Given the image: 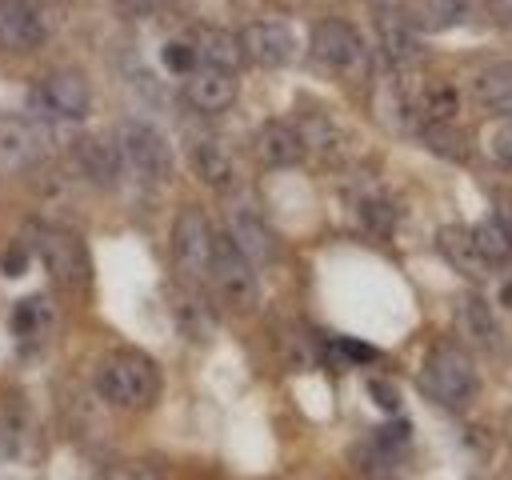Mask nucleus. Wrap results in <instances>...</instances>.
I'll return each mask as SVG.
<instances>
[{
    "label": "nucleus",
    "mask_w": 512,
    "mask_h": 480,
    "mask_svg": "<svg viewBox=\"0 0 512 480\" xmlns=\"http://www.w3.org/2000/svg\"><path fill=\"white\" fill-rule=\"evenodd\" d=\"M160 368L148 352L140 348H116L108 352L96 372H92V392L112 404V408H124V412H144L156 404L160 396Z\"/></svg>",
    "instance_id": "1"
},
{
    "label": "nucleus",
    "mask_w": 512,
    "mask_h": 480,
    "mask_svg": "<svg viewBox=\"0 0 512 480\" xmlns=\"http://www.w3.org/2000/svg\"><path fill=\"white\" fill-rule=\"evenodd\" d=\"M476 388H480V376H476V364L468 360L464 348L444 340V344H436L424 356V364H420V392L428 400H436L440 408H452V412L468 408L476 400Z\"/></svg>",
    "instance_id": "2"
},
{
    "label": "nucleus",
    "mask_w": 512,
    "mask_h": 480,
    "mask_svg": "<svg viewBox=\"0 0 512 480\" xmlns=\"http://www.w3.org/2000/svg\"><path fill=\"white\" fill-rule=\"evenodd\" d=\"M308 56L316 68H324L332 76H360L368 68V52H364L360 32L340 16H324L312 24Z\"/></svg>",
    "instance_id": "3"
},
{
    "label": "nucleus",
    "mask_w": 512,
    "mask_h": 480,
    "mask_svg": "<svg viewBox=\"0 0 512 480\" xmlns=\"http://www.w3.org/2000/svg\"><path fill=\"white\" fill-rule=\"evenodd\" d=\"M116 148H120V160H124V172H136L144 180H164L172 172V148L164 140V132L148 120H120L116 124Z\"/></svg>",
    "instance_id": "4"
},
{
    "label": "nucleus",
    "mask_w": 512,
    "mask_h": 480,
    "mask_svg": "<svg viewBox=\"0 0 512 480\" xmlns=\"http://www.w3.org/2000/svg\"><path fill=\"white\" fill-rule=\"evenodd\" d=\"M208 280L216 284V292L224 296V304L236 308V312H248V308H256V300H260L256 264H248V256H244L228 236H216V244H212Z\"/></svg>",
    "instance_id": "5"
},
{
    "label": "nucleus",
    "mask_w": 512,
    "mask_h": 480,
    "mask_svg": "<svg viewBox=\"0 0 512 480\" xmlns=\"http://www.w3.org/2000/svg\"><path fill=\"white\" fill-rule=\"evenodd\" d=\"M212 228H208V216L200 208H184L172 224V264L176 272L188 280V284H200L208 280V268H212Z\"/></svg>",
    "instance_id": "6"
},
{
    "label": "nucleus",
    "mask_w": 512,
    "mask_h": 480,
    "mask_svg": "<svg viewBox=\"0 0 512 480\" xmlns=\"http://www.w3.org/2000/svg\"><path fill=\"white\" fill-rule=\"evenodd\" d=\"M36 252H40V260H44V268H48V276L56 284H64V288H88L92 260H88V248H84V240L76 232L48 228L44 224L36 232Z\"/></svg>",
    "instance_id": "7"
},
{
    "label": "nucleus",
    "mask_w": 512,
    "mask_h": 480,
    "mask_svg": "<svg viewBox=\"0 0 512 480\" xmlns=\"http://www.w3.org/2000/svg\"><path fill=\"white\" fill-rule=\"evenodd\" d=\"M236 36H240L244 60L260 64V68H284V64H292V56H296L292 24L280 20V16H256V20H248Z\"/></svg>",
    "instance_id": "8"
},
{
    "label": "nucleus",
    "mask_w": 512,
    "mask_h": 480,
    "mask_svg": "<svg viewBox=\"0 0 512 480\" xmlns=\"http://www.w3.org/2000/svg\"><path fill=\"white\" fill-rule=\"evenodd\" d=\"M376 36H380V48H384V56H388L392 68H412V64H420V56H424V36H420V24L412 20V12H404L400 4L376 8Z\"/></svg>",
    "instance_id": "9"
},
{
    "label": "nucleus",
    "mask_w": 512,
    "mask_h": 480,
    "mask_svg": "<svg viewBox=\"0 0 512 480\" xmlns=\"http://www.w3.org/2000/svg\"><path fill=\"white\" fill-rule=\"evenodd\" d=\"M36 100L56 116V120H84L92 112V84L84 72L76 68H52L40 88H36Z\"/></svg>",
    "instance_id": "10"
},
{
    "label": "nucleus",
    "mask_w": 512,
    "mask_h": 480,
    "mask_svg": "<svg viewBox=\"0 0 512 480\" xmlns=\"http://www.w3.org/2000/svg\"><path fill=\"white\" fill-rule=\"evenodd\" d=\"M44 164V144L40 132L28 120L16 116H0V180L12 176H28Z\"/></svg>",
    "instance_id": "11"
},
{
    "label": "nucleus",
    "mask_w": 512,
    "mask_h": 480,
    "mask_svg": "<svg viewBox=\"0 0 512 480\" xmlns=\"http://www.w3.org/2000/svg\"><path fill=\"white\" fill-rule=\"evenodd\" d=\"M240 96V84H236V72H224V68H208V64H196L188 76H184V100L204 112V116H216V112H228Z\"/></svg>",
    "instance_id": "12"
},
{
    "label": "nucleus",
    "mask_w": 512,
    "mask_h": 480,
    "mask_svg": "<svg viewBox=\"0 0 512 480\" xmlns=\"http://www.w3.org/2000/svg\"><path fill=\"white\" fill-rule=\"evenodd\" d=\"M228 240L248 256V264H272L276 260V236L268 220L252 204H232L228 208Z\"/></svg>",
    "instance_id": "13"
},
{
    "label": "nucleus",
    "mask_w": 512,
    "mask_h": 480,
    "mask_svg": "<svg viewBox=\"0 0 512 480\" xmlns=\"http://www.w3.org/2000/svg\"><path fill=\"white\" fill-rule=\"evenodd\" d=\"M304 140H300V132H296V124L292 120H264L260 124V132H256V160L264 164V168H296V164H304Z\"/></svg>",
    "instance_id": "14"
},
{
    "label": "nucleus",
    "mask_w": 512,
    "mask_h": 480,
    "mask_svg": "<svg viewBox=\"0 0 512 480\" xmlns=\"http://www.w3.org/2000/svg\"><path fill=\"white\" fill-rule=\"evenodd\" d=\"M44 20L32 8V0H0V48L12 52H36L44 44Z\"/></svg>",
    "instance_id": "15"
},
{
    "label": "nucleus",
    "mask_w": 512,
    "mask_h": 480,
    "mask_svg": "<svg viewBox=\"0 0 512 480\" xmlns=\"http://www.w3.org/2000/svg\"><path fill=\"white\" fill-rule=\"evenodd\" d=\"M76 164H80V172L88 176V184H96V188H116L120 176H124L120 148H116V140H104V136H88V140H80V148H76Z\"/></svg>",
    "instance_id": "16"
},
{
    "label": "nucleus",
    "mask_w": 512,
    "mask_h": 480,
    "mask_svg": "<svg viewBox=\"0 0 512 480\" xmlns=\"http://www.w3.org/2000/svg\"><path fill=\"white\" fill-rule=\"evenodd\" d=\"M192 48H196V60L208 64V68H224V72H240L244 68V48H240V36L228 32V28H216V24H200L196 36H192Z\"/></svg>",
    "instance_id": "17"
},
{
    "label": "nucleus",
    "mask_w": 512,
    "mask_h": 480,
    "mask_svg": "<svg viewBox=\"0 0 512 480\" xmlns=\"http://www.w3.org/2000/svg\"><path fill=\"white\" fill-rule=\"evenodd\" d=\"M436 248H440V256H444L460 276H468V280H484V276H488V264L480 260V252H476V244H472V228H464V224H444V228L436 232Z\"/></svg>",
    "instance_id": "18"
},
{
    "label": "nucleus",
    "mask_w": 512,
    "mask_h": 480,
    "mask_svg": "<svg viewBox=\"0 0 512 480\" xmlns=\"http://www.w3.org/2000/svg\"><path fill=\"white\" fill-rule=\"evenodd\" d=\"M472 96L484 112L492 116H512V60H500V64H488L472 76Z\"/></svg>",
    "instance_id": "19"
},
{
    "label": "nucleus",
    "mask_w": 512,
    "mask_h": 480,
    "mask_svg": "<svg viewBox=\"0 0 512 480\" xmlns=\"http://www.w3.org/2000/svg\"><path fill=\"white\" fill-rule=\"evenodd\" d=\"M188 164H192V172H196L208 188H228V184L236 180V160H232V152H228L220 140H212V136L192 140Z\"/></svg>",
    "instance_id": "20"
},
{
    "label": "nucleus",
    "mask_w": 512,
    "mask_h": 480,
    "mask_svg": "<svg viewBox=\"0 0 512 480\" xmlns=\"http://www.w3.org/2000/svg\"><path fill=\"white\" fill-rule=\"evenodd\" d=\"M412 112H416L420 124H448V120H456V112H460V92H456V84H448V80H428V84L412 96Z\"/></svg>",
    "instance_id": "21"
},
{
    "label": "nucleus",
    "mask_w": 512,
    "mask_h": 480,
    "mask_svg": "<svg viewBox=\"0 0 512 480\" xmlns=\"http://www.w3.org/2000/svg\"><path fill=\"white\" fill-rule=\"evenodd\" d=\"M456 320H460V332L476 344V348H500V324L492 316V308L484 304V296H460L456 304Z\"/></svg>",
    "instance_id": "22"
},
{
    "label": "nucleus",
    "mask_w": 512,
    "mask_h": 480,
    "mask_svg": "<svg viewBox=\"0 0 512 480\" xmlns=\"http://www.w3.org/2000/svg\"><path fill=\"white\" fill-rule=\"evenodd\" d=\"M300 140H304V152H316V156H336L340 152V128L332 116L324 112H304L300 120H292Z\"/></svg>",
    "instance_id": "23"
},
{
    "label": "nucleus",
    "mask_w": 512,
    "mask_h": 480,
    "mask_svg": "<svg viewBox=\"0 0 512 480\" xmlns=\"http://www.w3.org/2000/svg\"><path fill=\"white\" fill-rule=\"evenodd\" d=\"M472 244H476L480 260L488 264V272H492V268H504V264L512 260V240H508V232H504L492 216L472 228Z\"/></svg>",
    "instance_id": "24"
},
{
    "label": "nucleus",
    "mask_w": 512,
    "mask_h": 480,
    "mask_svg": "<svg viewBox=\"0 0 512 480\" xmlns=\"http://www.w3.org/2000/svg\"><path fill=\"white\" fill-rule=\"evenodd\" d=\"M96 392H88V388H64L60 392V404H64V416H68V424L80 432V436H88V432H96L100 428V408H96Z\"/></svg>",
    "instance_id": "25"
},
{
    "label": "nucleus",
    "mask_w": 512,
    "mask_h": 480,
    "mask_svg": "<svg viewBox=\"0 0 512 480\" xmlns=\"http://www.w3.org/2000/svg\"><path fill=\"white\" fill-rule=\"evenodd\" d=\"M420 140L444 160H456V164L468 160V136L460 128H452V120L448 124H420Z\"/></svg>",
    "instance_id": "26"
},
{
    "label": "nucleus",
    "mask_w": 512,
    "mask_h": 480,
    "mask_svg": "<svg viewBox=\"0 0 512 480\" xmlns=\"http://www.w3.org/2000/svg\"><path fill=\"white\" fill-rule=\"evenodd\" d=\"M176 320H180L184 336H192V340H208V336L216 332V316H212V308L204 304V296H196V292L180 296V304H176Z\"/></svg>",
    "instance_id": "27"
},
{
    "label": "nucleus",
    "mask_w": 512,
    "mask_h": 480,
    "mask_svg": "<svg viewBox=\"0 0 512 480\" xmlns=\"http://www.w3.org/2000/svg\"><path fill=\"white\" fill-rule=\"evenodd\" d=\"M356 216H360V228H368L372 236H392L396 220H400V212H396V204L388 196H364Z\"/></svg>",
    "instance_id": "28"
},
{
    "label": "nucleus",
    "mask_w": 512,
    "mask_h": 480,
    "mask_svg": "<svg viewBox=\"0 0 512 480\" xmlns=\"http://www.w3.org/2000/svg\"><path fill=\"white\" fill-rule=\"evenodd\" d=\"M420 12H424V24L428 28H452V24L468 20L472 0H424Z\"/></svg>",
    "instance_id": "29"
},
{
    "label": "nucleus",
    "mask_w": 512,
    "mask_h": 480,
    "mask_svg": "<svg viewBox=\"0 0 512 480\" xmlns=\"http://www.w3.org/2000/svg\"><path fill=\"white\" fill-rule=\"evenodd\" d=\"M44 324H48V304H44L40 296H32V300H20V304H16V312H12V332L28 336V332H40Z\"/></svg>",
    "instance_id": "30"
},
{
    "label": "nucleus",
    "mask_w": 512,
    "mask_h": 480,
    "mask_svg": "<svg viewBox=\"0 0 512 480\" xmlns=\"http://www.w3.org/2000/svg\"><path fill=\"white\" fill-rule=\"evenodd\" d=\"M160 64L168 68V72H176V76H188L200 60H196V48H192V40H168L164 48H160Z\"/></svg>",
    "instance_id": "31"
},
{
    "label": "nucleus",
    "mask_w": 512,
    "mask_h": 480,
    "mask_svg": "<svg viewBox=\"0 0 512 480\" xmlns=\"http://www.w3.org/2000/svg\"><path fill=\"white\" fill-rule=\"evenodd\" d=\"M104 480H164V472L148 460H120L104 468Z\"/></svg>",
    "instance_id": "32"
},
{
    "label": "nucleus",
    "mask_w": 512,
    "mask_h": 480,
    "mask_svg": "<svg viewBox=\"0 0 512 480\" xmlns=\"http://www.w3.org/2000/svg\"><path fill=\"white\" fill-rule=\"evenodd\" d=\"M492 160L504 164V168H512V116L492 132Z\"/></svg>",
    "instance_id": "33"
},
{
    "label": "nucleus",
    "mask_w": 512,
    "mask_h": 480,
    "mask_svg": "<svg viewBox=\"0 0 512 480\" xmlns=\"http://www.w3.org/2000/svg\"><path fill=\"white\" fill-rule=\"evenodd\" d=\"M368 396L376 400V408H384V412H392V416L400 412V392H396L388 380H372V384H368Z\"/></svg>",
    "instance_id": "34"
},
{
    "label": "nucleus",
    "mask_w": 512,
    "mask_h": 480,
    "mask_svg": "<svg viewBox=\"0 0 512 480\" xmlns=\"http://www.w3.org/2000/svg\"><path fill=\"white\" fill-rule=\"evenodd\" d=\"M336 348H340L348 360H356V364L376 360V348H372V344H364V340H348V336H340V340H336Z\"/></svg>",
    "instance_id": "35"
},
{
    "label": "nucleus",
    "mask_w": 512,
    "mask_h": 480,
    "mask_svg": "<svg viewBox=\"0 0 512 480\" xmlns=\"http://www.w3.org/2000/svg\"><path fill=\"white\" fill-rule=\"evenodd\" d=\"M24 268H28V252L16 244V248H4V256H0V272L4 276H24Z\"/></svg>",
    "instance_id": "36"
},
{
    "label": "nucleus",
    "mask_w": 512,
    "mask_h": 480,
    "mask_svg": "<svg viewBox=\"0 0 512 480\" xmlns=\"http://www.w3.org/2000/svg\"><path fill=\"white\" fill-rule=\"evenodd\" d=\"M116 8H120L124 16H148V12H156L152 0H116Z\"/></svg>",
    "instance_id": "37"
},
{
    "label": "nucleus",
    "mask_w": 512,
    "mask_h": 480,
    "mask_svg": "<svg viewBox=\"0 0 512 480\" xmlns=\"http://www.w3.org/2000/svg\"><path fill=\"white\" fill-rule=\"evenodd\" d=\"M488 8L504 28H512V0H488Z\"/></svg>",
    "instance_id": "38"
},
{
    "label": "nucleus",
    "mask_w": 512,
    "mask_h": 480,
    "mask_svg": "<svg viewBox=\"0 0 512 480\" xmlns=\"http://www.w3.org/2000/svg\"><path fill=\"white\" fill-rule=\"evenodd\" d=\"M12 452H16V436H12V428L0 420V464H4Z\"/></svg>",
    "instance_id": "39"
},
{
    "label": "nucleus",
    "mask_w": 512,
    "mask_h": 480,
    "mask_svg": "<svg viewBox=\"0 0 512 480\" xmlns=\"http://www.w3.org/2000/svg\"><path fill=\"white\" fill-rule=\"evenodd\" d=\"M492 220H496V224L508 232V240H512V200H504V204L496 208V216H492Z\"/></svg>",
    "instance_id": "40"
},
{
    "label": "nucleus",
    "mask_w": 512,
    "mask_h": 480,
    "mask_svg": "<svg viewBox=\"0 0 512 480\" xmlns=\"http://www.w3.org/2000/svg\"><path fill=\"white\" fill-rule=\"evenodd\" d=\"M500 300H504V308H512V276L504 280V288H500Z\"/></svg>",
    "instance_id": "41"
},
{
    "label": "nucleus",
    "mask_w": 512,
    "mask_h": 480,
    "mask_svg": "<svg viewBox=\"0 0 512 480\" xmlns=\"http://www.w3.org/2000/svg\"><path fill=\"white\" fill-rule=\"evenodd\" d=\"M156 8H184V0H152Z\"/></svg>",
    "instance_id": "42"
},
{
    "label": "nucleus",
    "mask_w": 512,
    "mask_h": 480,
    "mask_svg": "<svg viewBox=\"0 0 512 480\" xmlns=\"http://www.w3.org/2000/svg\"><path fill=\"white\" fill-rule=\"evenodd\" d=\"M384 4H400V0H372V8H384Z\"/></svg>",
    "instance_id": "43"
}]
</instances>
